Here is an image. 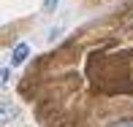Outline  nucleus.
<instances>
[{"label":"nucleus","instance_id":"nucleus-5","mask_svg":"<svg viewBox=\"0 0 133 127\" xmlns=\"http://www.w3.org/2000/svg\"><path fill=\"white\" fill-rule=\"evenodd\" d=\"M8 81V68H0V87Z\"/></svg>","mask_w":133,"mask_h":127},{"label":"nucleus","instance_id":"nucleus-1","mask_svg":"<svg viewBox=\"0 0 133 127\" xmlns=\"http://www.w3.org/2000/svg\"><path fill=\"white\" fill-rule=\"evenodd\" d=\"M16 116H19V108H16V106H11V103H0V127L11 124Z\"/></svg>","mask_w":133,"mask_h":127},{"label":"nucleus","instance_id":"nucleus-3","mask_svg":"<svg viewBox=\"0 0 133 127\" xmlns=\"http://www.w3.org/2000/svg\"><path fill=\"white\" fill-rule=\"evenodd\" d=\"M109 127H133V119H117V122H111Z\"/></svg>","mask_w":133,"mask_h":127},{"label":"nucleus","instance_id":"nucleus-6","mask_svg":"<svg viewBox=\"0 0 133 127\" xmlns=\"http://www.w3.org/2000/svg\"><path fill=\"white\" fill-rule=\"evenodd\" d=\"M125 27H130V30H133V11H130L128 16H125Z\"/></svg>","mask_w":133,"mask_h":127},{"label":"nucleus","instance_id":"nucleus-4","mask_svg":"<svg viewBox=\"0 0 133 127\" xmlns=\"http://www.w3.org/2000/svg\"><path fill=\"white\" fill-rule=\"evenodd\" d=\"M57 3H60V0H44V11H46V14H52V11L57 8Z\"/></svg>","mask_w":133,"mask_h":127},{"label":"nucleus","instance_id":"nucleus-2","mask_svg":"<svg viewBox=\"0 0 133 127\" xmlns=\"http://www.w3.org/2000/svg\"><path fill=\"white\" fill-rule=\"evenodd\" d=\"M27 57H30V43H16L14 46V54H11V65H22V62H27Z\"/></svg>","mask_w":133,"mask_h":127}]
</instances>
